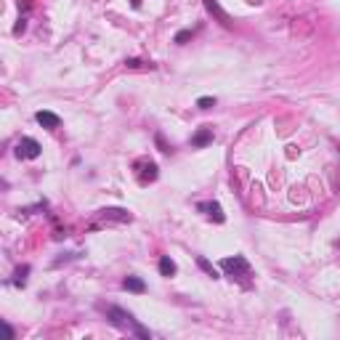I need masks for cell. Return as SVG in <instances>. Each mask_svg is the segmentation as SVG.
Listing matches in <instances>:
<instances>
[{
	"mask_svg": "<svg viewBox=\"0 0 340 340\" xmlns=\"http://www.w3.org/2000/svg\"><path fill=\"white\" fill-rule=\"evenodd\" d=\"M104 311H107L109 322H112L114 327H120V330H128L133 332V335H139L143 340H149L152 335H149V330H143V327L133 319V313H128L125 309H117V306H104Z\"/></svg>",
	"mask_w": 340,
	"mask_h": 340,
	"instance_id": "cell-1",
	"label": "cell"
},
{
	"mask_svg": "<svg viewBox=\"0 0 340 340\" xmlns=\"http://www.w3.org/2000/svg\"><path fill=\"white\" fill-rule=\"evenodd\" d=\"M221 269L228 271L231 277H250V263H247L242 255H234V258H224L221 260Z\"/></svg>",
	"mask_w": 340,
	"mask_h": 340,
	"instance_id": "cell-2",
	"label": "cell"
},
{
	"mask_svg": "<svg viewBox=\"0 0 340 340\" xmlns=\"http://www.w3.org/2000/svg\"><path fill=\"white\" fill-rule=\"evenodd\" d=\"M16 154L22 157V160H35V157H40V143L35 139H29V136H24V139L16 143Z\"/></svg>",
	"mask_w": 340,
	"mask_h": 340,
	"instance_id": "cell-3",
	"label": "cell"
},
{
	"mask_svg": "<svg viewBox=\"0 0 340 340\" xmlns=\"http://www.w3.org/2000/svg\"><path fill=\"white\" fill-rule=\"evenodd\" d=\"M136 168H141V173H139V184L146 186L149 181H154V178H157V165H154V162H149V160H139V162H136Z\"/></svg>",
	"mask_w": 340,
	"mask_h": 340,
	"instance_id": "cell-4",
	"label": "cell"
},
{
	"mask_svg": "<svg viewBox=\"0 0 340 340\" xmlns=\"http://www.w3.org/2000/svg\"><path fill=\"white\" fill-rule=\"evenodd\" d=\"M205 8L210 11V14H213L215 19H218V22L224 24V27H234L231 16H228L226 11H224V8H221V5H218V0H205Z\"/></svg>",
	"mask_w": 340,
	"mask_h": 340,
	"instance_id": "cell-5",
	"label": "cell"
},
{
	"mask_svg": "<svg viewBox=\"0 0 340 340\" xmlns=\"http://www.w3.org/2000/svg\"><path fill=\"white\" fill-rule=\"evenodd\" d=\"M99 215L104 221H117V224H128V221H133V215L128 210H120V207H109V210H99Z\"/></svg>",
	"mask_w": 340,
	"mask_h": 340,
	"instance_id": "cell-6",
	"label": "cell"
},
{
	"mask_svg": "<svg viewBox=\"0 0 340 340\" xmlns=\"http://www.w3.org/2000/svg\"><path fill=\"white\" fill-rule=\"evenodd\" d=\"M35 120L40 122L43 128H48V130H54V128H58V125H61V120H58V114H54V112H45V109H40V112L35 114Z\"/></svg>",
	"mask_w": 340,
	"mask_h": 340,
	"instance_id": "cell-7",
	"label": "cell"
},
{
	"mask_svg": "<svg viewBox=\"0 0 340 340\" xmlns=\"http://www.w3.org/2000/svg\"><path fill=\"white\" fill-rule=\"evenodd\" d=\"M199 210H205V213H207V218H213L215 224H224V218H226L218 202H202V205H199Z\"/></svg>",
	"mask_w": 340,
	"mask_h": 340,
	"instance_id": "cell-8",
	"label": "cell"
},
{
	"mask_svg": "<svg viewBox=\"0 0 340 340\" xmlns=\"http://www.w3.org/2000/svg\"><path fill=\"white\" fill-rule=\"evenodd\" d=\"M213 141V128H199L197 133L192 136V146L194 149H202V146H207V143Z\"/></svg>",
	"mask_w": 340,
	"mask_h": 340,
	"instance_id": "cell-9",
	"label": "cell"
},
{
	"mask_svg": "<svg viewBox=\"0 0 340 340\" xmlns=\"http://www.w3.org/2000/svg\"><path fill=\"white\" fill-rule=\"evenodd\" d=\"M122 287L130 292H146V284H143V279H139V277H125L122 279Z\"/></svg>",
	"mask_w": 340,
	"mask_h": 340,
	"instance_id": "cell-10",
	"label": "cell"
},
{
	"mask_svg": "<svg viewBox=\"0 0 340 340\" xmlns=\"http://www.w3.org/2000/svg\"><path fill=\"white\" fill-rule=\"evenodd\" d=\"M197 266H199V269L207 274V277L218 279V269H215V266H213V263H210V260H207V258H202V255H199V258H197Z\"/></svg>",
	"mask_w": 340,
	"mask_h": 340,
	"instance_id": "cell-11",
	"label": "cell"
},
{
	"mask_svg": "<svg viewBox=\"0 0 340 340\" xmlns=\"http://www.w3.org/2000/svg\"><path fill=\"white\" fill-rule=\"evenodd\" d=\"M160 274H162V277H173V274H175V263L168 258V255H165V258H160Z\"/></svg>",
	"mask_w": 340,
	"mask_h": 340,
	"instance_id": "cell-12",
	"label": "cell"
},
{
	"mask_svg": "<svg viewBox=\"0 0 340 340\" xmlns=\"http://www.w3.org/2000/svg\"><path fill=\"white\" fill-rule=\"evenodd\" d=\"M27 274H29V266H22V269H16V279H14V282H16V284H24V282H27Z\"/></svg>",
	"mask_w": 340,
	"mask_h": 340,
	"instance_id": "cell-13",
	"label": "cell"
},
{
	"mask_svg": "<svg viewBox=\"0 0 340 340\" xmlns=\"http://www.w3.org/2000/svg\"><path fill=\"white\" fill-rule=\"evenodd\" d=\"M197 107L199 109H210V107H215V99L213 96H202V99H197Z\"/></svg>",
	"mask_w": 340,
	"mask_h": 340,
	"instance_id": "cell-14",
	"label": "cell"
},
{
	"mask_svg": "<svg viewBox=\"0 0 340 340\" xmlns=\"http://www.w3.org/2000/svg\"><path fill=\"white\" fill-rule=\"evenodd\" d=\"M192 35H194V29H181L178 35H175V43H178V45H181V43H186Z\"/></svg>",
	"mask_w": 340,
	"mask_h": 340,
	"instance_id": "cell-15",
	"label": "cell"
},
{
	"mask_svg": "<svg viewBox=\"0 0 340 340\" xmlns=\"http://www.w3.org/2000/svg\"><path fill=\"white\" fill-rule=\"evenodd\" d=\"M157 146H160V149H162V152H173V149H170V146H168V143H165V141H162V136H157Z\"/></svg>",
	"mask_w": 340,
	"mask_h": 340,
	"instance_id": "cell-16",
	"label": "cell"
},
{
	"mask_svg": "<svg viewBox=\"0 0 340 340\" xmlns=\"http://www.w3.org/2000/svg\"><path fill=\"white\" fill-rule=\"evenodd\" d=\"M130 3H133V5H139V3H141V0H130Z\"/></svg>",
	"mask_w": 340,
	"mask_h": 340,
	"instance_id": "cell-17",
	"label": "cell"
}]
</instances>
